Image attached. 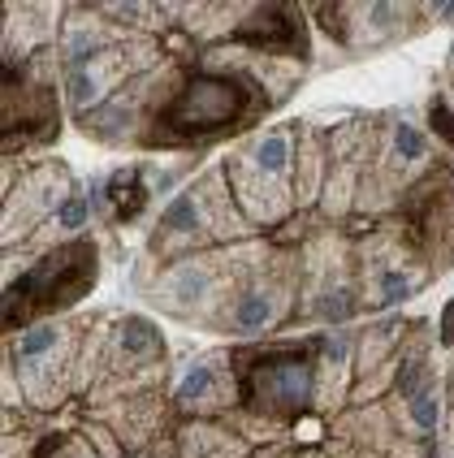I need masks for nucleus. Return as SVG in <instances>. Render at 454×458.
<instances>
[{"mask_svg": "<svg viewBox=\"0 0 454 458\" xmlns=\"http://www.w3.org/2000/svg\"><path fill=\"white\" fill-rule=\"evenodd\" d=\"M247 87L243 82H229V78H195L177 104L169 108V126L177 134H212V130H226L229 122H238L247 113Z\"/></svg>", "mask_w": 454, "mask_h": 458, "instance_id": "nucleus-1", "label": "nucleus"}, {"mask_svg": "<svg viewBox=\"0 0 454 458\" xmlns=\"http://www.w3.org/2000/svg\"><path fill=\"white\" fill-rule=\"evenodd\" d=\"M312 363L303 355H260L252 363V394L255 403L278 411H299L312 403Z\"/></svg>", "mask_w": 454, "mask_h": 458, "instance_id": "nucleus-2", "label": "nucleus"}, {"mask_svg": "<svg viewBox=\"0 0 454 458\" xmlns=\"http://www.w3.org/2000/svg\"><path fill=\"white\" fill-rule=\"evenodd\" d=\"M247 160L264 182H286L290 165H295V139L290 134H260L247 148Z\"/></svg>", "mask_w": 454, "mask_h": 458, "instance_id": "nucleus-3", "label": "nucleus"}, {"mask_svg": "<svg viewBox=\"0 0 454 458\" xmlns=\"http://www.w3.org/2000/svg\"><path fill=\"white\" fill-rule=\"evenodd\" d=\"M278 294L269 285H247L238 299H234V329L238 333H264L278 320Z\"/></svg>", "mask_w": 454, "mask_h": 458, "instance_id": "nucleus-4", "label": "nucleus"}, {"mask_svg": "<svg viewBox=\"0 0 454 458\" xmlns=\"http://www.w3.org/2000/svg\"><path fill=\"white\" fill-rule=\"evenodd\" d=\"M243 35L255 48H286V35H295V18L290 9H255L243 22Z\"/></svg>", "mask_w": 454, "mask_h": 458, "instance_id": "nucleus-5", "label": "nucleus"}, {"mask_svg": "<svg viewBox=\"0 0 454 458\" xmlns=\"http://www.w3.org/2000/svg\"><path fill=\"white\" fill-rule=\"evenodd\" d=\"M117 346H122V355L130 359H148L151 351H160V337H156V325L148 320H139V316H130L117 325Z\"/></svg>", "mask_w": 454, "mask_h": 458, "instance_id": "nucleus-6", "label": "nucleus"}, {"mask_svg": "<svg viewBox=\"0 0 454 458\" xmlns=\"http://www.w3.org/2000/svg\"><path fill=\"white\" fill-rule=\"evenodd\" d=\"M407 415H411V428H415V433H424V437L437 433V424H441V398H437V389H433V385H420V389L407 398Z\"/></svg>", "mask_w": 454, "mask_h": 458, "instance_id": "nucleus-7", "label": "nucleus"}, {"mask_svg": "<svg viewBox=\"0 0 454 458\" xmlns=\"http://www.w3.org/2000/svg\"><path fill=\"white\" fill-rule=\"evenodd\" d=\"M61 342V325H30V329L18 337V359H22V368H30V363H39L44 355H52V346Z\"/></svg>", "mask_w": 454, "mask_h": 458, "instance_id": "nucleus-8", "label": "nucleus"}, {"mask_svg": "<svg viewBox=\"0 0 454 458\" xmlns=\"http://www.w3.org/2000/svg\"><path fill=\"white\" fill-rule=\"evenodd\" d=\"M203 221V212H200V195L195 191H186V195H177L174 204L165 208V233H195Z\"/></svg>", "mask_w": 454, "mask_h": 458, "instance_id": "nucleus-9", "label": "nucleus"}, {"mask_svg": "<svg viewBox=\"0 0 454 458\" xmlns=\"http://www.w3.org/2000/svg\"><path fill=\"white\" fill-rule=\"evenodd\" d=\"M134 182H139V169H122L113 178V186H108V195H117V212L122 216H134L139 208L148 204V186H134Z\"/></svg>", "mask_w": 454, "mask_h": 458, "instance_id": "nucleus-10", "label": "nucleus"}, {"mask_svg": "<svg viewBox=\"0 0 454 458\" xmlns=\"http://www.w3.org/2000/svg\"><path fill=\"white\" fill-rule=\"evenodd\" d=\"M411 294H415V277L403 273V268H385L377 277V303L398 307V303H407Z\"/></svg>", "mask_w": 454, "mask_h": 458, "instance_id": "nucleus-11", "label": "nucleus"}, {"mask_svg": "<svg viewBox=\"0 0 454 458\" xmlns=\"http://www.w3.org/2000/svg\"><path fill=\"white\" fill-rule=\"evenodd\" d=\"M208 285H212V277H208V268H200V264H182V268L174 273V281H169V290H177V299H182V303L203 299V294H208Z\"/></svg>", "mask_w": 454, "mask_h": 458, "instance_id": "nucleus-12", "label": "nucleus"}, {"mask_svg": "<svg viewBox=\"0 0 454 458\" xmlns=\"http://www.w3.org/2000/svg\"><path fill=\"white\" fill-rule=\"evenodd\" d=\"M212 385H217V372H212V363H203L200 359V363H191V368L182 372V381H177V398H182V403H200Z\"/></svg>", "mask_w": 454, "mask_h": 458, "instance_id": "nucleus-13", "label": "nucleus"}, {"mask_svg": "<svg viewBox=\"0 0 454 458\" xmlns=\"http://www.w3.org/2000/svg\"><path fill=\"white\" fill-rule=\"evenodd\" d=\"M390 139H394V143H390V152L398 156V160H424V152H429V139H424V130H415L411 122H398Z\"/></svg>", "mask_w": 454, "mask_h": 458, "instance_id": "nucleus-14", "label": "nucleus"}, {"mask_svg": "<svg viewBox=\"0 0 454 458\" xmlns=\"http://www.w3.org/2000/svg\"><path fill=\"white\" fill-rule=\"evenodd\" d=\"M87 216H91V199H87L82 191H70V195H65V204L56 208V225L65 229V233L82 229L87 225Z\"/></svg>", "mask_w": 454, "mask_h": 458, "instance_id": "nucleus-15", "label": "nucleus"}, {"mask_svg": "<svg viewBox=\"0 0 454 458\" xmlns=\"http://www.w3.org/2000/svg\"><path fill=\"white\" fill-rule=\"evenodd\" d=\"M454 337V299L446 303V325H441V342H450Z\"/></svg>", "mask_w": 454, "mask_h": 458, "instance_id": "nucleus-16", "label": "nucleus"}, {"mask_svg": "<svg viewBox=\"0 0 454 458\" xmlns=\"http://www.w3.org/2000/svg\"><path fill=\"white\" fill-rule=\"evenodd\" d=\"M450 56H454V52H450Z\"/></svg>", "mask_w": 454, "mask_h": 458, "instance_id": "nucleus-17", "label": "nucleus"}]
</instances>
